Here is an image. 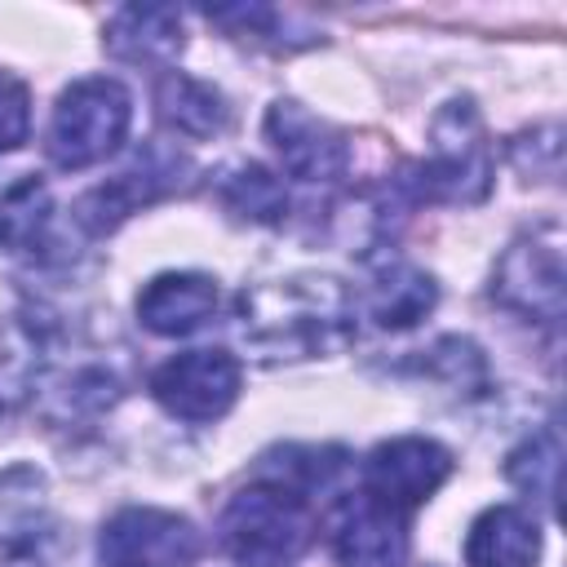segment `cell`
Returning a JSON list of instances; mask_svg holds the SVG:
<instances>
[{
	"label": "cell",
	"mask_w": 567,
	"mask_h": 567,
	"mask_svg": "<svg viewBox=\"0 0 567 567\" xmlns=\"http://www.w3.org/2000/svg\"><path fill=\"white\" fill-rule=\"evenodd\" d=\"M235 332L266 363L337 354L354 341V297L328 275L270 279L239 292Z\"/></svg>",
	"instance_id": "obj_1"
},
{
	"label": "cell",
	"mask_w": 567,
	"mask_h": 567,
	"mask_svg": "<svg viewBox=\"0 0 567 567\" xmlns=\"http://www.w3.org/2000/svg\"><path fill=\"white\" fill-rule=\"evenodd\" d=\"M310 536H315L310 496L275 478L235 492L217 518L221 549L244 567H284L310 545Z\"/></svg>",
	"instance_id": "obj_2"
},
{
	"label": "cell",
	"mask_w": 567,
	"mask_h": 567,
	"mask_svg": "<svg viewBox=\"0 0 567 567\" xmlns=\"http://www.w3.org/2000/svg\"><path fill=\"white\" fill-rule=\"evenodd\" d=\"M399 182L412 199L430 204H478L492 190V151L470 97H456L434 115L430 155L408 164Z\"/></svg>",
	"instance_id": "obj_3"
},
{
	"label": "cell",
	"mask_w": 567,
	"mask_h": 567,
	"mask_svg": "<svg viewBox=\"0 0 567 567\" xmlns=\"http://www.w3.org/2000/svg\"><path fill=\"white\" fill-rule=\"evenodd\" d=\"M128 120H133V102L120 80H106V75L75 80L71 89H62L53 106L44 151L66 173L102 164L128 137Z\"/></svg>",
	"instance_id": "obj_4"
},
{
	"label": "cell",
	"mask_w": 567,
	"mask_h": 567,
	"mask_svg": "<svg viewBox=\"0 0 567 567\" xmlns=\"http://www.w3.org/2000/svg\"><path fill=\"white\" fill-rule=\"evenodd\" d=\"M102 567H190L199 558V532L190 518L155 505H128L102 523Z\"/></svg>",
	"instance_id": "obj_5"
},
{
	"label": "cell",
	"mask_w": 567,
	"mask_h": 567,
	"mask_svg": "<svg viewBox=\"0 0 567 567\" xmlns=\"http://www.w3.org/2000/svg\"><path fill=\"white\" fill-rule=\"evenodd\" d=\"M239 381H244V368L235 354L186 350V354H173L168 363H159L151 372V394L168 416L204 425V421H217L235 408Z\"/></svg>",
	"instance_id": "obj_6"
},
{
	"label": "cell",
	"mask_w": 567,
	"mask_h": 567,
	"mask_svg": "<svg viewBox=\"0 0 567 567\" xmlns=\"http://www.w3.org/2000/svg\"><path fill=\"white\" fill-rule=\"evenodd\" d=\"M186 173V155L173 146H146L133 155V164H124L115 177H106L102 186H93L80 204H75V221L89 235H111L124 217H133L137 208L164 199L168 190L182 186Z\"/></svg>",
	"instance_id": "obj_7"
},
{
	"label": "cell",
	"mask_w": 567,
	"mask_h": 567,
	"mask_svg": "<svg viewBox=\"0 0 567 567\" xmlns=\"http://www.w3.org/2000/svg\"><path fill=\"white\" fill-rule=\"evenodd\" d=\"M452 474V452L434 439H390L377 443L363 461V496H372L385 509L412 514L416 505H425Z\"/></svg>",
	"instance_id": "obj_8"
},
{
	"label": "cell",
	"mask_w": 567,
	"mask_h": 567,
	"mask_svg": "<svg viewBox=\"0 0 567 567\" xmlns=\"http://www.w3.org/2000/svg\"><path fill=\"white\" fill-rule=\"evenodd\" d=\"M563 248L558 235H527L505 248L492 275V297L536 323H558L563 319Z\"/></svg>",
	"instance_id": "obj_9"
},
{
	"label": "cell",
	"mask_w": 567,
	"mask_h": 567,
	"mask_svg": "<svg viewBox=\"0 0 567 567\" xmlns=\"http://www.w3.org/2000/svg\"><path fill=\"white\" fill-rule=\"evenodd\" d=\"M266 142L275 146L279 164L301 182H332L350 168V142L328 120L306 111L292 97L270 102L266 111Z\"/></svg>",
	"instance_id": "obj_10"
},
{
	"label": "cell",
	"mask_w": 567,
	"mask_h": 567,
	"mask_svg": "<svg viewBox=\"0 0 567 567\" xmlns=\"http://www.w3.org/2000/svg\"><path fill=\"white\" fill-rule=\"evenodd\" d=\"M332 558L341 567H403L412 536H408V514L377 505L372 496L354 492L337 505L328 523Z\"/></svg>",
	"instance_id": "obj_11"
},
{
	"label": "cell",
	"mask_w": 567,
	"mask_h": 567,
	"mask_svg": "<svg viewBox=\"0 0 567 567\" xmlns=\"http://www.w3.org/2000/svg\"><path fill=\"white\" fill-rule=\"evenodd\" d=\"M217 284L195 270L177 275H155L137 292V319L155 337H190L217 315Z\"/></svg>",
	"instance_id": "obj_12"
},
{
	"label": "cell",
	"mask_w": 567,
	"mask_h": 567,
	"mask_svg": "<svg viewBox=\"0 0 567 567\" xmlns=\"http://www.w3.org/2000/svg\"><path fill=\"white\" fill-rule=\"evenodd\" d=\"M49 532L44 478L31 465H13L0 474V567H27L40 558Z\"/></svg>",
	"instance_id": "obj_13"
},
{
	"label": "cell",
	"mask_w": 567,
	"mask_h": 567,
	"mask_svg": "<svg viewBox=\"0 0 567 567\" xmlns=\"http://www.w3.org/2000/svg\"><path fill=\"white\" fill-rule=\"evenodd\" d=\"M182 44V13L164 4H124L106 27V49L133 66H168Z\"/></svg>",
	"instance_id": "obj_14"
},
{
	"label": "cell",
	"mask_w": 567,
	"mask_h": 567,
	"mask_svg": "<svg viewBox=\"0 0 567 567\" xmlns=\"http://www.w3.org/2000/svg\"><path fill=\"white\" fill-rule=\"evenodd\" d=\"M470 567H536L540 563V523L518 505H492L470 523L465 536Z\"/></svg>",
	"instance_id": "obj_15"
},
{
	"label": "cell",
	"mask_w": 567,
	"mask_h": 567,
	"mask_svg": "<svg viewBox=\"0 0 567 567\" xmlns=\"http://www.w3.org/2000/svg\"><path fill=\"white\" fill-rule=\"evenodd\" d=\"M155 106H159V120H164L177 137H190V142H208V137H217V133L230 124L226 97H221L213 84H204V80H195V75H186V71H168V75L159 80Z\"/></svg>",
	"instance_id": "obj_16"
},
{
	"label": "cell",
	"mask_w": 567,
	"mask_h": 567,
	"mask_svg": "<svg viewBox=\"0 0 567 567\" xmlns=\"http://www.w3.org/2000/svg\"><path fill=\"white\" fill-rule=\"evenodd\" d=\"M434 301H439V284H434L425 270H416V266H408V261H394V266H385V270L377 275V284L368 288L363 310H368V319H372L381 332H403V328L421 323V319L434 310Z\"/></svg>",
	"instance_id": "obj_17"
},
{
	"label": "cell",
	"mask_w": 567,
	"mask_h": 567,
	"mask_svg": "<svg viewBox=\"0 0 567 567\" xmlns=\"http://www.w3.org/2000/svg\"><path fill=\"white\" fill-rule=\"evenodd\" d=\"M49 208V186L35 173H0V248H35Z\"/></svg>",
	"instance_id": "obj_18"
},
{
	"label": "cell",
	"mask_w": 567,
	"mask_h": 567,
	"mask_svg": "<svg viewBox=\"0 0 567 567\" xmlns=\"http://www.w3.org/2000/svg\"><path fill=\"white\" fill-rule=\"evenodd\" d=\"M217 199H221L226 213H235L239 221H252V226H275V221H284V213H288V190H284V182H279L270 168H261V164H239V168H230V173L221 177V186H217Z\"/></svg>",
	"instance_id": "obj_19"
},
{
	"label": "cell",
	"mask_w": 567,
	"mask_h": 567,
	"mask_svg": "<svg viewBox=\"0 0 567 567\" xmlns=\"http://www.w3.org/2000/svg\"><path fill=\"white\" fill-rule=\"evenodd\" d=\"M558 461H563V439L554 425L536 430L532 439H523L509 456H505V478L536 496L545 509H554V496H558Z\"/></svg>",
	"instance_id": "obj_20"
},
{
	"label": "cell",
	"mask_w": 567,
	"mask_h": 567,
	"mask_svg": "<svg viewBox=\"0 0 567 567\" xmlns=\"http://www.w3.org/2000/svg\"><path fill=\"white\" fill-rule=\"evenodd\" d=\"M31 133V93L22 80L0 71V151H18Z\"/></svg>",
	"instance_id": "obj_21"
}]
</instances>
